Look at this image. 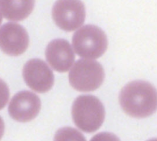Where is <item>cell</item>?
<instances>
[{"instance_id": "8", "label": "cell", "mask_w": 157, "mask_h": 141, "mask_svg": "<svg viewBox=\"0 0 157 141\" xmlns=\"http://www.w3.org/2000/svg\"><path fill=\"white\" fill-rule=\"evenodd\" d=\"M41 110V101L35 93L23 90L13 96L9 105L11 117L18 122H29L38 116Z\"/></svg>"}, {"instance_id": "11", "label": "cell", "mask_w": 157, "mask_h": 141, "mask_svg": "<svg viewBox=\"0 0 157 141\" xmlns=\"http://www.w3.org/2000/svg\"><path fill=\"white\" fill-rule=\"evenodd\" d=\"M54 141H87L84 135L72 127H63L56 132Z\"/></svg>"}, {"instance_id": "9", "label": "cell", "mask_w": 157, "mask_h": 141, "mask_svg": "<svg viewBox=\"0 0 157 141\" xmlns=\"http://www.w3.org/2000/svg\"><path fill=\"white\" fill-rule=\"evenodd\" d=\"M45 57L51 67L56 71H68L75 60L71 45L64 39H55L48 44Z\"/></svg>"}, {"instance_id": "14", "label": "cell", "mask_w": 157, "mask_h": 141, "mask_svg": "<svg viewBox=\"0 0 157 141\" xmlns=\"http://www.w3.org/2000/svg\"><path fill=\"white\" fill-rule=\"evenodd\" d=\"M4 131H5V124L4 121H3L2 118L0 116V140L2 138L3 134H4Z\"/></svg>"}, {"instance_id": "16", "label": "cell", "mask_w": 157, "mask_h": 141, "mask_svg": "<svg viewBox=\"0 0 157 141\" xmlns=\"http://www.w3.org/2000/svg\"><path fill=\"white\" fill-rule=\"evenodd\" d=\"M148 141H157V138H155V139H151Z\"/></svg>"}, {"instance_id": "2", "label": "cell", "mask_w": 157, "mask_h": 141, "mask_svg": "<svg viewBox=\"0 0 157 141\" xmlns=\"http://www.w3.org/2000/svg\"><path fill=\"white\" fill-rule=\"evenodd\" d=\"M71 113L75 125L86 133L97 131L105 118L104 105L93 95L78 97L72 105Z\"/></svg>"}, {"instance_id": "6", "label": "cell", "mask_w": 157, "mask_h": 141, "mask_svg": "<svg viewBox=\"0 0 157 141\" xmlns=\"http://www.w3.org/2000/svg\"><path fill=\"white\" fill-rule=\"evenodd\" d=\"M22 75L25 84L34 91L42 93L52 89L55 76L52 69L44 61L34 58L24 65Z\"/></svg>"}, {"instance_id": "7", "label": "cell", "mask_w": 157, "mask_h": 141, "mask_svg": "<svg viewBox=\"0 0 157 141\" xmlns=\"http://www.w3.org/2000/svg\"><path fill=\"white\" fill-rule=\"evenodd\" d=\"M29 37L27 31L19 24L6 23L0 28V49L11 56H18L27 50Z\"/></svg>"}, {"instance_id": "10", "label": "cell", "mask_w": 157, "mask_h": 141, "mask_svg": "<svg viewBox=\"0 0 157 141\" xmlns=\"http://www.w3.org/2000/svg\"><path fill=\"white\" fill-rule=\"evenodd\" d=\"M35 0H0V11L6 19L21 21L29 16Z\"/></svg>"}, {"instance_id": "3", "label": "cell", "mask_w": 157, "mask_h": 141, "mask_svg": "<svg viewBox=\"0 0 157 141\" xmlns=\"http://www.w3.org/2000/svg\"><path fill=\"white\" fill-rule=\"evenodd\" d=\"M72 44L75 51L80 57L85 59H96L107 51V37L101 28L87 25L74 34Z\"/></svg>"}, {"instance_id": "13", "label": "cell", "mask_w": 157, "mask_h": 141, "mask_svg": "<svg viewBox=\"0 0 157 141\" xmlns=\"http://www.w3.org/2000/svg\"><path fill=\"white\" fill-rule=\"evenodd\" d=\"M90 141H121L115 134L111 133H99L94 136Z\"/></svg>"}, {"instance_id": "1", "label": "cell", "mask_w": 157, "mask_h": 141, "mask_svg": "<svg viewBox=\"0 0 157 141\" xmlns=\"http://www.w3.org/2000/svg\"><path fill=\"white\" fill-rule=\"evenodd\" d=\"M119 101L123 110L129 116L147 117L157 110V90L147 81H132L122 88Z\"/></svg>"}, {"instance_id": "15", "label": "cell", "mask_w": 157, "mask_h": 141, "mask_svg": "<svg viewBox=\"0 0 157 141\" xmlns=\"http://www.w3.org/2000/svg\"><path fill=\"white\" fill-rule=\"evenodd\" d=\"M2 21V15L1 13V11H0V25H1Z\"/></svg>"}, {"instance_id": "12", "label": "cell", "mask_w": 157, "mask_h": 141, "mask_svg": "<svg viewBox=\"0 0 157 141\" xmlns=\"http://www.w3.org/2000/svg\"><path fill=\"white\" fill-rule=\"evenodd\" d=\"M9 99V89L7 84L0 79V110L4 108Z\"/></svg>"}, {"instance_id": "4", "label": "cell", "mask_w": 157, "mask_h": 141, "mask_svg": "<svg viewBox=\"0 0 157 141\" xmlns=\"http://www.w3.org/2000/svg\"><path fill=\"white\" fill-rule=\"evenodd\" d=\"M104 70L98 61L78 60L73 64L68 74L71 86L81 92L94 91L99 88L104 80Z\"/></svg>"}, {"instance_id": "5", "label": "cell", "mask_w": 157, "mask_h": 141, "mask_svg": "<svg viewBox=\"0 0 157 141\" xmlns=\"http://www.w3.org/2000/svg\"><path fill=\"white\" fill-rule=\"evenodd\" d=\"M85 16V7L81 0H57L52 8L54 21L66 32L79 29L84 22Z\"/></svg>"}]
</instances>
